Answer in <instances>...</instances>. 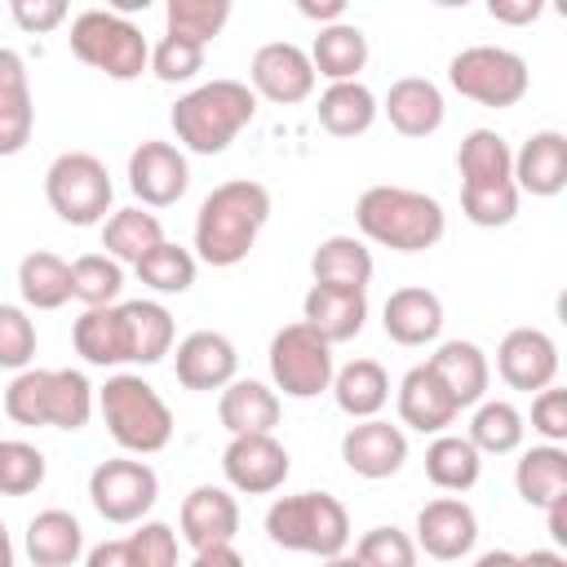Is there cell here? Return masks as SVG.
<instances>
[{"label": "cell", "mask_w": 567, "mask_h": 567, "mask_svg": "<svg viewBox=\"0 0 567 567\" xmlns=\"http://www.w3.org/2000/svg\"><path fill=\"white\" fill-rule=\"evenodd\" d=\"M270 221V190L252 177H230L221 186H213L195 213V261L230 270L239 266L261 226Z\"/></svg>", "instance_id": "cell-1"}, {"label": "cell", "mask_w": 567, "mask_h": 567, "mask_svg": "<svg viewBox=\"0 0 567 567\" xmlns=\"http://www.w3.org/2000/svg\"><path fill=\"white\" fill-rule=\"evenodd\" d=\"M354 226L368 244H381L390 252H425L443 239L447 213L425 190L381 182L354 199Z\"/></svg>", "instance_id": "cell-2"}, {"label": "cell", "mask_w": 567, "mask_h": 567, "mask_svg": "<svg viewBox=\"0 0 567 567\" xmlns=\"http://www.w3.org/2000/svg\"><path fill=\"white\" fill-rule=\"evenodd\" d=\"M257 115V97L244 80H208L182 93L168 111L177 146L190 155H221Z\"/></svg>", "instance_id": "cell-3"}, {"label": "cell", "mask_w": 567, "mask_h": 567, "mask_svg": "<svg viewBox=\"0 0 567 567\" xmlns=\"http://www.w3.org/2000/svg\"><path fill=\"white\" fill-rule=\"evenodd\" d=\"M97 408V394L80 368H22L4 385V416L13 425H53V430H84Z\"/></svg>", "instance_id": "cell-4"}, {"label": "cell", "mask_w": 567, "mask_h": 567, "mask_svg": "<svg viewBox=\"0 0 567 567\" xmlns=\"http://www.w3.org/2000/svg\"><path fill=\"white\" fill-rule=\"evenodd\" d=\"M97 412L106 421V434L128 456H155L173 443V408L137 372L106 377V385L97 390Z\"/></svg>", "instance_id": "cell-5"}, {"label": "cell", "mask_w": 567, "mask_h": 567, "mask_svg": "<svg viewBox=\"0 0 567 567\" xmlns=\"http://www.w3.org/2000/svg\"><path fill=\"white\" fill-rule=\"evenodd\" d=\"M266 536L288 554L332 558V554H346L350 545V514L332 492H292L270 501Z\"/></svg>", "instance_id": "cell-6"}, {"label": "cell", "mask_w": 567, "mask_h": 567, "mask_svg": "<svg viewBox=\"0 0 567 567\" xmlns=\"http://www.w3.org/2000/svg\"><path fill=\"white\" fill-rule=\"evenodd\" d=\"M71 53L102 71L106 80H137L151 66V44L142 35V27L133 18H120L111 9H84L71 18V35H66Z\"/></svg>", "instance_id": "cell-7"}, {"label": "cell", "mask_w": 567, "mask_h": 567, "mask_svg": "<svg viewBox=\"0 0 567 567\" xmlns=\"http://www.w3.org/2000/svg\"><path fill=\"white\" fill-rule=\"evenodd\" d=\"M44 199L66 226H102L115 208V182L89 151H62L44 168Z\"/></svg>", "instance_id": "cell-8"}, {"label": "cell", "mask_w": 567, "mask_h": 567, "mask_svg": "<svg viewBox=\"0 0 567 567\" xmlns=\"http://www.w3.org/2000/svg\"><path fill=\"white\" fill-rule=\"evenodd\" d=\"M447 84L478 106L505 111L527 97L532 71H527V58L505 44H470L447 62Z\"/></svg>", "instance_id": "cell-9"}, {"label": "cell", "mask_w": 567, "mask_h": 567, "mask_svg": "<svg viewBox=\"0 0 567 567\" xmlns=\"http://www.w3.org/2000/svg\"><path fill=\"white\" fill-rule=\"evenodd\" d=\"M266 359H270L275 394H284V399H319L332 385V372H337L332 346L310 323H301V319L284 323L270 337Z\"/></svg>", "instance_id": "cell-10"}, {"label": "cell", "mask_w": 567, "mask_h": 567, "mask_svg": "<svg viewBox=\"0 0 567 567\" xmlns=\"http://www.w3.org/2000/svg\"><path fill=\"white\" fill-rule=\"evenodd\" d=\"M89 501L115 527L142 523L151 514V505L159 501V474L146 461H137V456H111V461L93 465V474H89Z\"/></svg>", "instance_id": "cell-11"}, {"label": "cell", "mask_w": 567, "mask_h": 567, "mask_svg": "<svg viewBox=\"0 0 567 567\" xmlns=\"http://www.w3.org/2000/svg\"><path fill=\"white\" fill-rule=\"evenodd\" d=\"M292 461L288 447L275 434H230L226 452H221V474L226 487L239 496H270L284 487Z\"/></svg>", "instance_id": "cell-12"}, {"label": "cell", "mask_w": 567, "mask_h": 567, "mask_svg": "<svg viewBox=\"0 0 567 567\" xmlns=\"http://www.w3.org/2000/svg\"><path fill=\"white\" fill-rule=\"evenodd\" d=\"M315 66H310V53L292 40H270L252 53L248 62V89L252 97H266L275 106H297L315 93Z\"/></svg>", "instance_id": "cell-13"}, {"label": "cell", "mask_w": 567, "mask_h": 567, "mask_svg": "<svg viewBox=\"0 0 567 567\" xmlns=\"http://www.w3.org/2000/svg\"><path fill=\"white\" fill-rule=\"evenodd\" d=\"M186 186H190V164L182 146L151 137L128 155V190L137 195V208H168L186 195Z\"/></svg>", "instance_id": "cell-14"}, {"label": "cell", "mask_w": 567, "mask_h": 567, "mask_svg": "<svg viewBox=\"0 0 567 567\" xmlns=\"http://www.w3.org/2000/svg\"><path fill=\"white\" fill-rule=\"evenodd\" d=\"M496 372L509 390L536 394L558 381V346L545 328H509L496 346Z\"/></svg>", "instance_id": "cell-15"}, {"label": "cell", "mask_w": 567, "mask_h": 567, "mask_svg": "<svg viewBox=\"0 0 567 567\" xmlns=\"http://www.w3.org/2000/svg\"><path fill=\"white\" fill-rule=\"evenodd\" d=\"M478 540V514L461 496H439L425 501L416 514V554H430L439 563H461Z\"/></svg>", "instance_id": "cell-16"}, {"label": "cell", "mask_w": 567, "mask_h": 567, "mask_svg": "<svg viewBox=\"0 0 567 567\" xmlns=\"http://www.w3.org/2000/svg\"><path fill=\"white\" fill-rule=\"evenodd\" d=\"M341 461L350 474L359 478H394L408 461V434L403 425H390L381 416H368V421H354L346 434H341Z\"/></svg>", "instance_id": "cell-17"}, {"label": "cell", "mask_w": 567, "mask_h": 567, "mask_svg": "<svg viewBox=\"0 0 567 567\" xmlns=\"http://www.w3.org/2000/svg\"><path fill=\"white\" fill-rule=\"evenodd\" d=\"M173 372H177V381L186 390H199V394L226 390L235 381V372H239V350H235V341L226 332L199 328V332H190V337L177 341Z\"/></svg>", "instance_id": "cell-18"}, {"label": "cell", "mask_w": 567, "mask_h": 567, "mask_svg": "<svg viewBox=\"0 0 567 567\" xmlns=\"http://www.w3.org/2000/svg\"><path fill=\"white\" fill-rule=\"evenodd\" d=\"M177 527H182V540L195 554L213 549V545H235V532H239V501H235V492L217 487V483L190 487L182 509H177Z\"/></svg>", "instance_id": "cell-19"}, {"label": "cell", "mask_w": 567, "mask_h": 567, "mask_svg": "<svg viewBox=\"0 0 567 567\" xmlns=\"http://www.w3.org/2000/svg\"><path fill=\"white\" fill-rule=\"evenodd\" d=\"M381 115L390 120V128L399 137H434L447 120V102L439 93L434 80L425 75H403L390 84L385 102H381Z\"/></svg>", "instance_id": "cell-20"}, {"label": "cell", "mask_w": 567, "mask_h": 567, "mask_svg": "<svg viewBox=\"0 0 567 567\" xmlns=\"http://www.w3.org/2000/svg\"><path fill=\"white\" fill-rule=\"evenodd\" d=\"M514 186L518 195H536V199H554L567 186V137L558 128H540L532 133L518 151H514Z\"/></svg>", "instance_id": "cell-21"}, {"label": "cell", "mask_w": 567, "mask_h": 567, "mask_svg": "<svg viewBox=\"0 0 567 567\" xmlns=\"http://www.w3.org/2000/svg\"><path fill=\"white\" fill-rule=\"evenodd\" d=\"M394 403H399V421L416 434H443L461 416L456 399L443 390V381L430 372V363H416V368L403 372V381L394 390Z\"/></svg>", "instance_id": "cell-22"}, {"label": "cell", "mask_w": 567, "mask_h": 567, "mask_svg": "<svg viewBox=\"0 0 567 567\" xmlns=\"http://www.w3.org/2000/svg\"><path fill=\"white\" fill-rule=\"evenodd\" d=\"M35 133L31 75L18 49H0V155H22Z\"/></svg>", "instance_id": "cell-23"}, {"label": "cell", "mask_w": 567, "mask_h": 567, "mask_svg": "<svg viewBox=\"0 0 567 567\" xmlns=\"http://www.w3.org/2000/svg\"><path fill=\"white\" fill-rule=\"evenodd\" d=\"M381 328L394 346H430L439 341L443 332V301L439 292L421 288V284H408V288H394L381 306Z\"/></svg>", "instance_id": "cell-24"}, {"label": "cell", "mask_w": 567, "mask_h": 567, "mask_svg": "<svg viewBox=\"0 0 567 567\" xmlns=\"http://www.w3.org/2000/svg\"><path fill=\"white\" fill-rule=\"evenodd\" d=\"M301 323H310L328 346L354 341L363 332V323H368V292L310 284V292L301 301Z\"/></svg>", "instance_id": "cell-25"}, {"label": "cell", "mask_w": 567, "mask_h": 567, "mask_svg": "<svg viewBox=\"0 0 567 567\" xmlns=\"http://www.w3.org/2000/svg\"><path fill=\"white\" fill-rule=\"evenodd\" d=\"M425 363L443 381V390L456 399V408H474V403L487 399L492 363H487V354L474 341H443Z\"/></svg>", "instance_id": "cell-26"}, {"label": "cell", "mask_w": 567, "mask_h": 567, "mask_svg": "<svg viewBox=\"0 0 567 567\" xmlns=\"http://www.w3.org/2000/svg\"><path fill=\"white\" fill-rule=\"evenodd\" d=\"M71 346L89 368H120L128 363V328L124 310L115 306H93L71 323Z\"/></svg>", "instance_id": "cell-27"}, {"label": "cell", "mask_w": 567, "mask_h": 567, "mask_svg": "<svg viewBox=\"0 0 567 567\" xmlns=\"http://www.w3.org/2000/svg\"><path fill=\"white\" fill-rule=\"evenodd\" d=\"M217 421L230 434H275L279 425V394L257 377H235L217 399Z\"/></svg>", "instance_id": "cell-28"}, {"label": "cell", "mask_w": 567, "mask_h": 567, "mask_svg": "<svg viewBox=\"0 0 567 567\" xmlns=\"http://www.w3.org/2000/svg\"><path fill=\"white\" fill-rule=\"evenodd\" d=\"M22 545L35 567H75L84 558V527L71 509H40L27 523Z\"/></svg>", "instance_id": "cell-29"}, {"label": "cell", "mask_w": 567, "mask_h": 567, "mask_svg": "<svg viewBox=\"0 0 567 567\" xmlns=\"http://www.w3.org/2000/svg\"><path fill=\"white\" fill-rule=\"evenodd\" d=\"M319 124L332 133V137H363L377 115H381V102L377 93L363 84V80H341V84H328L319 93V106H315Z\"/></svg>", "instance_id": "cell-30"}, {"label": "cell", "mask_w": 567, "mask_h": 567, "mask_svg": "<svg viewBox=\"0 0 567 567\" xmlns=\"http://www.w3.org/2000/svg\"><path fill=\"white\" fill-rule=\"evenodd\" d=\"M332 399L350 421H368L390 403V372L377 359H350L332 372Z\"/></svg>", "instance_id": "cell-31"}, {"label": "cell", "mask_w": 567, "mask_h": 567, "mask_svg": "<svg viewBox=\"0 0 567 567\" xmlns=\"http://www.w3.org/2000/svg\"><path fill=\"white\" fill-rule=\"evenodd\" d=\"M310 66L328 84L359 80V71L368 66V35H363V27H354V22L319 27V35L310 44Z\"/></svg>", "instance_id": "cell-32"}, {"label": "cell", "mask_w": 567, "mask_h": 567, "mask_svg": "<svg viewBox=\"0 0 567 567\" xmlns=\"http://www.w3.org/2000/svg\"><path fill=\"white\" fill-rule=\"evenodd\" d=\"M120 310H124V328H128V363L151 368L164 354H173L177 323H173L168 306L137 297V301H120Z\"/></svg>", "instance_id": "cell-33"}, {"label": "cell", "mask_w": 567, "mask_h": 567, "mask_svg": "<svg viewBox=\"0 0 567 567\" xmlns=\"http://www.w3.org/2000/svg\"><path fill=\"white\" fill-rule=\"evenodd\" d=\"M514 487L523 505L549 509L558 496H567V452L558 443H536L514 465Z\"/></svg>", "instance_id": "cell-34"}, {"label": "cell", "mask_w": 567, "mask_h": 567, "mask_svg": "<svg viewBox=\"0 0 567 567\" xmlns=\"http://www.w3.org/2000/svg\"><path fill=\"white\" fill-rule=\"evenodd\" d=\"M310 275H315V284H328V288H359V292H368V284H372V252L354 235H328L315 248V257H310Z\"/></svg>", "instance_id": "cell-35"}, {"label": "cell", "mask_w": 567, "mask_h": 567, "mask_svg": "<svg viewBox=\"0 0 567 567\" xmlns=\"http://www.w3.org/2000/svg\"><path fill=\"white\" fill-rule=\"evenodd\" d=\"M18 292L27 310H62L71 301V261L35 248L18 261Z\"/></svg>", "instance_id": "cell-36"}, {"label": "cell", "mask_w": 567, "mask_h": 567, "mask_svg": "<svg viewBox=\"0 0 567 567\" xmlns=\"http://www.w3.org/2000/svg\"><path fill=\"white\" fill-rule=\"evenodd\" d=\"M483 474V456L474 452V443L465 434H434L430 447H425V478L439 487V492H470Z\"/></svg>", "instance_id": "cell-37"}, {"label": "cell", "mask_w": 567, "mask_h": 567, "mask_svg": "<svg viewBox=\"0 0 567 567\" xmlns=\"http://www.w3.org/2000/svg\"><path fill=\"white\" fill-rule=\"evenodd\" d=\"M164 244V221L155 217V213H146V208H115L106 221H102V248H106V257H115L120 266L128 261V266H137L151 248H159Z\"/></svg>", "instance_id": "cell-38"}, {"label": "cell", "mask_w": 567, "mask_h": 567, "mask_svg": "<svg viewBox=\"0 0 567 567\" xmlns=\"http://www.w3.org/2000/svg\"><path fill=\"white\" fill-rule=\"evenodd\" d=\"M523 434H527V421H523V412L509 399H483V403H474V416H470V434L465 439L474 443L478 456H509V452H518Z\"/></svg>", "instance_id": "cell-39"}, {"label": "cell", "mask_w": 567, "mask_h": 567, "mask_svg": "<svg viewBox=\"0 0 567 567\" xmlns=\"http://www.w3.org/2000/svg\"><path fill=\"white\" fill-rule=\"evenodd\" d=\"M456 168H461V186L474 182H514V151L496 128H470L456 146Z\"/></svg>", "instance_id": "cell-40"}, {"label": "cell", "mask_w": 567, "mask_h": 567, "mask_svg": "<svg viewBox=\"0 0 567 567\" xmlns=\"http://www.w3.org/2000/svg\"><path fill=\"white\" fill-rule=\"evenodd\" d=\"M124 292V266L106 252H84L71 261V297L93 310V306H115Z\"/></svg>", "instance_id": "cell-41"}, {"label": "cell", "mask_w": 567, "mask_h": 567, "mask_svg": "<svg viewBox=\"0 0 567 567\" xmlns=\"http://www.w3.org/2000/svg\"><path fill=\"white\" fill-rule=\"evenodd\" d=\"M230 22V0H168L164 4V35H182L208 49Z\"/></svg>", "instance_id": "cell-42"}, {"label": "cell", "mask_w": 567, "mask_h": 567, "mask_svg": "<svg viewBox=\"0 0 567 567\" xmlns=\"http://www.w3.org/2000/svg\"><path fill=\"white\" fill-rule=\"evenodd\" d=\"M133 270H137V279H142L146 288H155V292H190V284H195V275H199V261H195L190 248L164 239V244L151 248Z\"/></svg>", "instance_id": "cell-43"}, {"label": "cell", "mask_w": 567, "mask_h": 567, "mask_svg": "<svg viewBox=\"0 0 567 567\" xmlns=\"http://www.w3.org/2000/svg\"><path fill=\"white\" fill-rule=\"evenodd\" d=\"M461 213H465V221H474L483 230L509 226L518 217V186L514 182H474V186H461Z\"/></svg>", "instance_id": "cell-44"}, {"label": "cell", "mask_w": 567, "mask_h": 567, "mask_svg": "<svg viewBox=\"0 0 567 567\" xmlns=\"http://www.w3.org/2000/svg\"><path fill=\"white\" fill-rule=\"evenodd\" d=\"M44 483V452L22 439H0V496H27Z\"/></svg>", "instance_id": "cell-45"}, {"label": "cell", "mask_w": 567, "mask_h": 567, "mask_svg": "<svg viewBox=\"0 0 567 567\" xmlns=\"http://www.w3.org/2000/svg\"><path fill=\"white\" fill-rule=\"evenodd\" d=\"M146 71H155V80H164V84H186L204 71V44L182 40V35H159L151 44V66Z\"/></svg>", "instance_id": "cell-46"}, {"label": "cell", "mask_w": 567, "mask_h": 567, "mask_svg": "<svg viewBox=\"0 0 567 567\" xmlns=\"http://www.w3.org/2000/svg\"><path fill=\"white\" fill-rule=\"evenodd\" d=\"M31 363H35V319L27 315V306L0 301V368L22 372Z\"/></svg>", "instance_id": "cell-47"}, {"label": "cell", "mask_w": 567, "mask_h": 567, "mask_svg": "<svg viewBox=\"0 0 567 567\" xmlns=\"http://www.w3.org/2000/svg\"><path fill=\"white\" fill-rule=\"evenodd\" d=\"M359 567H416V545L403 527H372L354 545Z\"/></svg>", "instance_id": "cell-48"}, {"label": "cell", "mask_w": 567, "mask_h": 567, "mask_svg": "<svg viewBox=\"0 0 567 567\" xmlns=\"http://www.w3.org/2000/svg\"><path fill=\"white\" fill-rule=\"evenodd\" d=\"M128 549L137 567H177V532L159 518H142L137 532L128 536Z\"/></svg>", "instance_id": "cell-49"}, {"label": "cell", "mask_w": 567, "mask_h": 567, "mask_svg": "<svg viewBox=\"0 0 567 567\" xmlns=\"http://www.w3.org/2000/svg\"><path fill=\"white\" fill-rule=\"evenodd\" d=\"M532 430L545 439V443H558L567 439V390L558 385H545L532 394Z\"/></svg>", "instance_id": "cell-50"}, {"label": "cell", "mask_w": 567, "mask_h": 567, "mask_svg": "<svg viewBox=\"0 0 567 567\" xmlns=\"http://www.w3.org/2000/svg\"><path fill=\"white\" fill-rule=\"evenodd\" d=\"M9 18L22 31H31V35H49L53 27L66 22V4L62 0H13L9 4Z\"/></svg>", "instance_id": "cell-51"}, {"label": "cell", "mask_w": 567, "mask_h": 567, "mask_svg": "<svg viewBox=\"0 0 567 567\" xmlns=\"http://www.w3.org/2000/svg\"><path fill=\"white\" fill-rule=\"evenodd\" d=\"M487 13L509 27H527L540 18V0H487Z\"/></svg>", "instance_id": "cell-52"}, {"label": "cell", "mask_w": 567, "mask_h": 567, "mask_svg": "<svg viewBox=\"0 0 567 567\" xmlns=\"http://www.w3.org/2000/svg\"><path fill=\"white\" fill-rule=\"evenodd\" d=\"M84 567H137V558H133L128 540H102L84 554Z\"/></svg>", "instance_id": "cell-53"}, {"label": "cell", "mask_w": 567, "mask_h": 567, "mask_svg": "<svg viewBox=\"0 0 567 567\" xmlns=\"http://www.w3.org/2000/svg\"><path fill=\"white\" fill-rule=\"evenodd\" d=\"M297 13L319 27H332V22H346V0H301Z\"/></svg>", "instance_id": "cell-54"}, {"label": "cell", "mask_w": 567, "mask_h": 567, "mask_svg": "<svg viewBox=\"0 0 567 567\" xmlns=\"http://www.w3.org/2000/svg\"><path fill=\"white\" fill-rule=\"evenodd\" d=\"M190 567H244V554L235 545H213V549H199Z\"/></svg>", "instance_id": "cell-55"}, {"label": "cell", "mask_w": 567, "mask_h": 567, "mask_svg": "<svg viewBox=\"0 0 567 567\" xmlns=\"http://www.w3.org/2000/svg\"><path fill=\"white\" fill-rule=\"evenodd\" d=\"M545 518H549V536H554V545H567V496H558V501L545 509Z\"/></svg>", "instance_id": "cell-56"}, {"label": "cell", "mask_w": 567, "mask_h": 567, "mask_svg": "<svg viewBox=\"0 0 567 567\" xmlns=\"http://www.w3.org/2000/svg\"><path fill=\"white\" fill-rule=\"evenodd\" d=\"M518 567H567V558L558 549H532V554H518Z\"/></svg>", "instance_id": "cell-57"}, {"label": "cell", "mask_w": 567, "mask_h": 567, "mask_svg": "<svg viewBox=\"0 0 567 567\" xmlns=\"http://www.w3.org/2000/svg\"><path fill=\"white\" fill-rule=\"evenodd\" d=\"M470 567H518V554H509V549H487V554H478Z\"/></svg>", "instance_id": "cell-58"}, {"label": "cell", "mask_w": 567, "mask_h": 567, "mask_svg": "<svg viewBox=\"0 0 567 567\" xmlns=\"http://www.w3.org/2000/svg\"><path fill=\"white\" fill-rule=\"evenodd\" d=\"M0 567H13V540H9L4 518H0Z\"/></svg>", "instance_id": "cell-59"}, {"label": "cell", "mask_w": 567, "mask_h": 567, "mask_svg": "<svg viewBox=\"0 0 567 567\" xmlns=\"http://www.w3.org/2000/svg\"><path fill=\"white\" fill-rule=\"evenodd\" d=\"M319 567H359L354 554H332V558H319Z\"/></svg>", "instance_id": "cell-60"}]
</instances>
